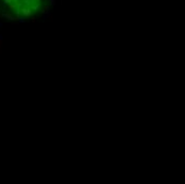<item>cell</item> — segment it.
Segmentation results:
<instances>
[{"mask_svg":"<svg viewBox=\"0 0 185 184\" xmlns=\"http://www.w3.org/2000/svg\"><path fill=\"white\" fill-rule=\"evenodd\" d=\"M4 6L10 10H14L17 14L30 16L33 12L41 9V0H2Z\"/></svg>","mask_w":185,"mask_h":184,"instance_id":"cell-1","label":"cell"}]
</instances>
